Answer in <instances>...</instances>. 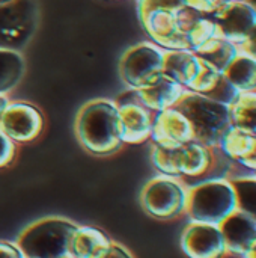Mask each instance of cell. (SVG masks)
<instances>
[{"label":"cell","mask_w":256,"mask_h":258,"mask_svg":"<svg viewBox=\"0 0 256 258\" xmlns=\"http://www.w3.org/2000/svg\"><path fill=\"white\" fill-rule=\"evenodd\" d=\"M235 210H238L237 192L229 177H211L189 186L186 210L189 221L220 225Z\"/></svg>","instance_id":"obj_2"},{"label":"cell","mask_w":256,"mask_h":258,"mask_svg":"<svg viewBox=\"0 0 256 258\" xmlns=\"http://www.w3.org/2000/svg\"><path fill=\"white\" fill-rule=\"evenodd\" d=\"M77 227L66 218H42L26 227L15 243L26 258H63L69 255L71 237Z\"/></svg>","instance_id":"obj_4"},{"label":"cell","mask_w":256,"mask_h":258,"mask_svg":"<svg viewBox=\"0 0 256 258\" xmlns=\"http://www.w3.org/2000/svg\"><path fill=\"white\" fill-rule=\"evenodd\" d=\"M243 169V168H241ZM229 177L235 186L238 210H243L256 219V174L243 169V172H235L229 168V172L225 174Z\"/></svg>","instance_id":"obj_23"},{"label":"cell","mask_w":256,"mask_h":258,"mask_svg":"<svg viewBox=\"0 0 256 258\" xmlns=\"http://www.w3.org/2000/svg\"><path fill=\"white\" fill-rule=\"evenodd\" d=\"M208 95H210L211 98L220 101V103H225V104L231 106V104L237 100V97L240 95V91L229 82V79H228V77L225 76V73H223L220 82L217 83V86L214 88V91H213L211 94H208Z\"/></svg>","instance_id":"obj_29"},{"label":"cell","mask_w":256,"mask_h":258,"mask_svg":"<svg viewBox=\"0 0 256 258\" xmlns=\"http://www.w3.org/2000/svg\"><path fill=\"white\" fill-rule=\"evenodd\" d=\"M184 6H187V0H136L137 17L155 9L180 11Z\"/></svg>","instance_id":"obj_28"},{"label":"cell","mask_w":256,"mask_h":258,"mask_svg":"<svg viewBox=\"0 0 256 258\" xmlns=\"http://www.w3.org/2000/svg\"><path fill=\"white\" fill-rule=\"evenodd\" d=\"M118 106L122 128V142L139 145L151 139L155 113L139 101H128L122 104L118 103Z\"/></svg>","instance_id":"obj_15"},{"label":"cell","mask_w":256,"mask_h":258,"mask_svg":"<svg viewBox=\"0 0 256 258\" xmlns=\"http://www.w3.org/2000/svg\"><path fill=\"white\" fill-rule=\"evenodd\" d=\"M35 27V9L27 2L0 3V48L18 50Z\"/></svg>","instance_id":"obj_10"},{"label":"cell","mask_w":256,"mask_h":258,"mask_svg":"<svg viewBox=\"0 0 256 258\" xmlns=\"http://www.w3.org/2000/svg\"><path fill=\"white\" fill-rule=\"evenodd\" d=\"M75 136L94 156H110L119 151L124 142L118 103L98 98L83 104L75 118Z\"/></svg>","instance_id":"obj_1"},{"label":"cell","mask_w":256,"mask_h":258,"mask_svg":"<svg viewBox=\"0 0 256 258\" xmlns=\"http://www.w3.org/2000/svg\"><path fill=\"white\" fill-rule=\"evenodd\" d=\"M17 156V144L0 130V169L9 166Z\"/></svg>","instance_id":"obj_30"},{"label":"cell","mask_w":256,"mask_h":258,"mask_svg":"<svg viewBox=\"0 0 256 258\" xmlns=\"http://www.w3.org/2000/svg\"><path fill=\"white\" fill-rule=\"evenodd\" d=\"M26 74V60L18 50L0 48V94L14 91Z\"/></svg>","instance_id":"obj_20"},{"label":"cell","mask_w":256,"mask_h":258,"mask_svg":"<svg viewBox=\"0 0 256 258\" xmlns=\"http://www.w3.org/2000/svg\"><path fill=\"white\" fill-rule=\"evenodd\" d=\"M231 121L232 125L256 135V91L240 92L231 104Z\"/></svg>","instance_id":"obj_24"},{"label":"cell","mask_w":256,"mask_h":258,"mask_svg":"<svg viewBox=\"0 0 256 258\" xmlns=\"http://www.w3.org/2000/svg\"><path fill=\"white\" fill-rule=\"evenodd\" d=\"M103 258H134V255L124 245H121L118 242H112L109 252Z\"/></svg>","instance_id":"obj_33"},{"label":"cell","mask_w":256,"mask_h":258,"mask_svg":"<svg viewBox=\"0 0 256 258\" xmlns=\"http://www.w3.org/2000/svg\"><path fill=\"white\" fill-rule=\"evenodd\" d=\"M222 2L223 0H187V6L193 8L195 11H198L201 14L211 15L219 8V5Z\"/></svg>","instance_id":"obj_31"},{"label":"cell","mask_w":256,"mask_h":258,"mask_svg":"<svg viewBox=\"0 0 256 258\" xmlns=\"http://www.w3.org/2000/svg\"><path fill=\"white\" fill-rule=\"evenodd\" d=\"M225 76L240 91H256V57L240 48L238 54L225 70Z\"/></svg>","instance_id":"obj_22"},{"label":"cell","mask_w":256,"mask_h":258,"mask_svg":"<svg viewBox=\"0 0 256 258\" xmlns=\"http://www.w3.org/2000/svg\"><path fill=\"white\" fill-rule=\"evenodd\" d=\"M201 59L210 62L211 65H214L217 70H220L222 73H225V70L229 67V63L234 60V57L238 54L240 47L222 36H214L210 41H207L205 44H202L201 47L193 50Z\"/></svg>","instance_id":"obj_21"},{"label":"cell","mask_w":256,"mask_h":258,"mask_svg":"<svg viewBox=\"0 0 256 258\" xmlns=\"http://www.w3.org/2000/svg\"><path fill=\"white\" fill-rule=\"evenodd\" d=\"M181 251L187 258H226L228 249L220 225L189 221L181 233Z\"/></svg>","instance_id":"obj_9"},{"label":"cell","mask_w":256,"mask_h":258,"mask_svg":"<svg viewBox=\"0 0 256 258\" xmlns=\"http://www.w3.org/2000/svg\"><path fill=\"white\" fill-rule=\"evenodd\" d=\"M241 258H256V245L250 249V251H247Z\"/></svg>","instance_id":"obj_37"},{"label":"cell","mask_w":256,"mask_h":258,"mask_svg":"<svg viewBox=\"0 0 256 258\" xmlns=\"http://www.w3.org/2000/svg\"><path fill=\"white\" fill-rule=\"evenodd\" d=\"M217 26L214 23V20L211 18V15H201L189 29L187 32V39H189V45L190 50H195L198 47H201L202 44H205L207 41H210L211 38L217 36Z\"/></svg>","instance_id":"obj_27"},{"label":"cell","mask_w":256,"mask_h":258,"mask_svg":"<svg viewBox=\"0 0 256 258\" xmlns=\"http://www.w3.org/2000/svg\"><path fill=\"white\" fill-rule=\"evenodd\" d=\"M222 71L217 70L214 65H211L210 62L201 59V65L198 68V73L195 76V79L192 80V83L187 86L189 91L193 92H199V94H211L214 91V88L217 86V83L222 79Z\"/></svg>","instance_id":"obj_26"},{"label":"cell","mask_w":256,"mask_h":258,"mask_svg":"<svg viewBox=\"0 0 256 258\" xmlns=\"http://www.w3.org/2000/svg\"><path fill=\"white\" fill-rule=\"evenodd\" d=\"M8 2H12V0H0V3H8Z\"/></svg>","instance_id":"obj_39"},{"label":"cell","mask_w":256,"mask_h":258,"mask_svg":"<svg viewBox=\"0 0 256 258\" xmlns=\"http://www.w3.org/2000/svg\"><path fill=\"white\" fill-rule=\"evenodd\" d=\"M0 130L15 144L33 142L44 130V115L32 103L9 101L0 116Z\"/></svg>","instance_id":"obj_8"},{"label":"cell","mask_w":256,"mask_h":258,"mask_svg":"<svg viewBox=\"0 0 256 258\" xmlns=\"http://www.w3.org/2000/svg\"><path fill=\"white\" fill-rule=\"evenodd\" d=\"M163 63L164 48L152 41H143L130 47L122 54L119 74L131 91H137L163 74Z\"/></svg>","instance_id":"obj_6"},{"label":"cell","mask_w":256,"mask_h":258,"mask_svg":"<svg viewBox=\"0 0 256 258\" xmlns=\"http://www.w3.org/2000/svg\"><path fill=\"white\" fill-rule=\"evenodd\" d=\"M190 121L195 141L217 148L222 138L232 125L231 106L220 103L210 95L186 89L184 95L175 106Z\"/></svg>","instance_id":"obj_3"},{"label":"cell","mask_w":256,"mask_h":258,"mask_svg":"<svg viewBox=\"0 0 256 258\" xmlns=\"http://www.w3.org/2000/svg\"><path fill=\"white\" fill-rule=\"evenodd\" d=\"M8 103H9V98H8V95H3V94H0V116H2V113H3V110H5V107L8 106Z\"/></svg>","instance_id":"obj_36"},{"label":"cell","mask_w":256,"mask_h":258,"mask_svg":"<svg viewBox=\"0 0 256 258\" xmlns=\"http://www.w3.org/2000/svg\"><path fill=\"white\" fill-rule=\"evenodd\" d=\"M237 166H240V168H243V169H246L249 172H255L256 174V145L255 148H253V151L243 162H240Z\"/></svg>","instance_id":"obj_35"},{"label":"cell","mask_w":256,"mask_h":258,"mask_svg":"<svg viewBox=\"0 0 256 258\" xmlns=\"http://www.w3.org/2000/svg\"><path fill=\"white\" fill-rule=\"evenodd\" d=\"M220 228L229 257L241 258L256 245V219L243 210H235Z\"/></svg>","instance_id":"obj_13"},{"label":"cell","mask_w":256,"mask_h":258,"mask_svg":"<svg viewBox=\"0 0 256 258\" xmlns=\"http://www.w3.org/2000/svg\"><path fill=\"white\" fill-rule=\"evenodd\" d=\"M219 36L241 47L256 26V8L249 0H223L211 14Z\"/></svg>","instance_id":"obj_7"},{"label":"cell","mask_w":256,"mask_h":258,"mask_svg":"<svg viewBox=\"0 0 256 258\" xmlns=\"http://www.w3.org/2000/svg\"><path fill=\"white\" fill-rule=\"evenodd\" d=\"M63 258H74L72 255H66V257H63Z\"/></svg>","instance_id":"obj_40"},{"label":"cell","mask_w":256,"mask_h":258,"mask_svg":"<svg viewBox=\"0 0 256 258\" xmlns=\"http://www.w3.org/2000/svg\"><path fill=\"white\" fill-rule=\"evenodd\" d=\"M255 145L256 135L237 125H231L222 138L217 151H220L222 156L231 163L238 165L253 151Z\"/></svg>","instance_id":"obj_19"},{"label":"cell","mask_w":256,"mask_h":258,"mask_svg":"<svg viewBox=\"0 0 256 258\" xmlns=\"http://www.w3.org/2000/svg\"><path fill=\"white\" fill-rule=\"evenodd\" d=\"M240 48H241L243 51L252 54L253 57H256V26L255 29L252 30V33L249 35V38L246 39V42H244Z\"/></svg>","instance_id":"obj_34"},{"label":"cell","mask_w":256,"mask_h":258,"mask_svg":"<svg viewBox=\"0 0 256 258\" xmlns=\"http://www.w3.org/2000/svg\"><path fill=\"white\" fill-rule=\"evenodd\" d=\"M216 163V148L198 141H190L180 147L181 178H204L214 169Z\"/></svg>","instance_id":"obj_16"},{"label":"cell","mask_w":256,"mask_h":258,"mask_svg":"<svg viewBox=\"0 0 256 258\" xmlns=\"http://www.w3.org/2000/svg\"><path fill=\"white\" fill-rule=\"evenodd\" d=\"M184 92L186 88L172 77L166 76L164 73L158 76L152 83L137 91H133L136 100L149 110H152L154 113L175 107L184 95Z\"/></svg>","instance_id":"obj_14"},{"label":"cell","mask_w":256,"mask_h":258,"mask_svg":"<svg viewBox=\"0 0 256 258\" xmlns=\"http://www.w3.org/2000/svg\"><path fill=\"white\" fill-rule=\"evenodd\" d=\"M249 2H250V3H252V5L256 8V0H249Z\"/></svg>","instance_id":"obj_38"},{"label":"cell","mask_w":256,"mask_h":258,"mask_svg":"<svg viewBox=\"0 0 256 258\" xmlns=\"http://www.w3.org/2000/svg\"><path fill=\"white\" fill-rule=\"evenodd\" d=\"M189 184L172 175L158 174L140 192V206L146 215L157 221H175L186 216Z\"/></svg>","instance_id":"obj_5"},{"label":"cell","mask_w":256,"mask_h":258,"mask_svg":"<svg viewBox=\"0 0 256 258\" xmlns=\"http://www.w3.org/2000/svg\"><path fill=\"white\" fill-rule=\"evenodd\" d=\"M112 239L95 227L78 225L69 243V255L74 258H103L112 246Z\"/></svg>","instance_id":"obj_17"},{"label":"cell","mask_w":256,"mask_h":258,"mask_svg":"<svg viewBox=\"0 0 256 258\" xmlns=\"http://www.w3.org/2000/svg\"><path fill=\"white\" fill-rule=\"evenodd\" d=\"M151 160L154 168L164 175L180 177V147L178 148H167L154 144L151 150Z\"/></svg>","instance_id":"obj_25"},{"label":"cell","mask_w":256,"mask_h":258,"mask_svg":"<svg viewBox=\"0 0 256 258\" xmlns=\"http://www.w3.org/2000/svg\"><path fill=\"white\" fill-rule=\"evenodd\" d=\"M0 258H26L15 242L0 240Z\"/></svg>","instance_id":"obj_32"},{"label":"cell","mask_w":256,"mask_h":258,"mask_svg":"<svg viewBox=\"0 0 256 258\" xmlns=\"http://www.w3.org/2000/svg\"><path fill=\"white\" fill-rule=\"evenodd\" d=\"M183 9V8H181ZM143 30L148 33L152 42L164 50H183L189 48L187 35L180 20V11L155 9L139 17Z\"/></svg>","instance_id":"obj_11"},{"label":"cell","mask_w":256,"mask_h":258,"mask_svg":"<svg viewBox=\"0 0 256 258\" xmlns=\"http://www.w3.org/2000/svg\"><path fill=\"white\" fill-rule=\"evenodd\" d=\"M199 65L201 57L193 50H164L163 73L181 83L186 89L195 79Z\"/></svg>","instance_id":"obj_18"},{"label":"cell","mask_w":256,"mask_h":258,"mask_svg":"<svg viewBox=\"0 0 256 258\" xmlns=\"http://www.w3.org/2000/svg\"><path fill=\"white\" fill-rule=\"evenodd\" d=\"M151 139L157 145L178 148L195 141V133L187 116L180 109L170 107L154 115Z\"/></svg>","instance_id":"obj_12"}]
</instances>
